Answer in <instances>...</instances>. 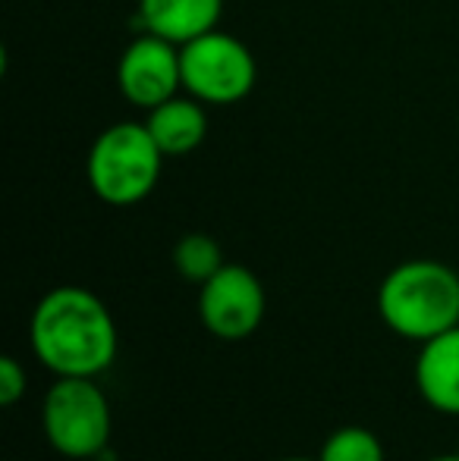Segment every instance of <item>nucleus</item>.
Returning a JSON list of instances; mask_svg holds the SVG:
<instances>
[{
    "label": "nucleus",
    "mask_w": 459,
    "mask_h": 461,
    "mask_svg": "<svg viewBox=\"0 0 459 461\" xmlns=\"http://www.w3.org/2000/svg\"><path fill=\"white\" fill-rule=\"evenodd\" d=\"M277 461H318V458H299V456H293V458H277Z\"/></svg>",
    "instance_id": "obj_15"
},
{
    "label": "nucleus",
    "mask_w": 459,
    "mask_h": 461,
    "mask_svg": "<svg viewBox=\"0 0 459 461\" xmlns=\"http://www.w3.org/2000/svg\"><path fill=\"white\" fill-rule=\"evenodd\" d=\"M164 160L145 120H123L95 135L86 154V183L105 204L133 207L158 188Z\"/></svg>",
    "instance_id": "obj_3"
},
{
    "label": "nucleus",
    "mask_w": 459,
    "mask_h": 461,
    "mask_svg": "<svg viewBox=\"0 0 459 461\" xmlns=\"http://www.w3.org/2000/svg\"><path fill=\"white\" fill-rule=\"evenodd\" d=\"M142 32L186 44L211 29H221L224 0H135Z\"/></svg>",
    "instance_id": "obj_10"
},
{
    "label": "nucleus",
    "mask_w": 459,
    "mask_h": 461,
    "mask_svg": "<svg viewBox=\"0 0 459 461\" xmlns=\"http://www.w3.org/2000/svg\"><path fill=\"white\" fill-rule=\"evenodd\" d=\"M111 402L95 376H57L41 399V430L63 458H98L111 443Z\"/></svg>",
    "instance_id": "obj_4"
},
{
    "label": "nucleus",
    "mask_w": 459,
    "mask_h": 461,
    "mask_svg": "<svg viewBox=\"0 0 459 461\" xmlns=\"http://www.w3.org/2000/svg\"><path fill=\"white\" fill-rule=\"evenodd\" d=\"M116 92L145 113L183 92L179 44L154 32H139L116 60Z\"/></svg>",
    "instance_id": "obj_7"
},
{
    "label": "nucleus",
    "mask_w": 459,
    "mask_h": 461,
    "mask_svg": "<svg viewBox=\"0 0 459 461\" xmlns=\"http://www.w3.org/2000/svg\"><path fill=\"white\" fill-rule=\"evenodd\" d=\"M29 389V374L13 355L0 358V405H16Z\"/></svg>",
    "instance_id": "obj_13"
},
{
    "label": "nucleus",
    "mask_w": 459,
    "mask_h": 461,
    "mask_svg": "<svg viewBox=\"0 0 459 461\" xmlns=\"http://www.w3.org/2000/svg\"><path fill=\"white\" fill-rule=\"evenodd\" d=\"M145 126L164 158H189L208 139V110L198 97L179 92L148 110Z\"/></svg>",
    "instance_id": "obj_9"
},
{
    "label": "nucleus",
    "mask_w": 459,
    "mask_h": 461,
    "mask_svg": "<svg viewBox=\"0 0 459 461\" xmlns=\"http://www.w3.org/2000/svg\"><path fill=\"white\" fill-rule=\"evenodd\" d=\"M35 358L54 376H95L116 361L114 314L86 285H57L38 298L29 321Z\"/></svg>",
    "instance_id": "obj_1"
},
{
    "label": "nucleus",
    "mask_w": 459,
    "mask_h": 461,
    "mask_svg": "<svg viewBox=\"0 0 459 461\" xmlns=\"http://www.w3.org/2000/svg\"><path fill=\"white\" fill-rule=\"evenodd\" d=\"M378 314L397 336L428 342L459 327V274L435 258H412L378 285Z\"/></svg>",
    "instance_id": "obj_2"
},
{
    "label": "nucleus",
    "mask_w": 459,
    "mask_h": 461,
    "mask_svg": "<svg viewBox=\"0 0 459 461\" xmlns=\"http://www.w3.org/2000/svg\"><path fill=\"white\" fill-rule=\"evenodd\" d=\"M425 461H459V452H450V456H435V458H425Z\"/></svg>",
    "instance_id": "obj_14"
},
{
    "label": "nucleus",
    "mask_w": 459,
    "mask_h": 461,
    "mask_svg": "<svg viewBox=\"0 0 459 461\" xmlns=\"http://www.w3.org/2000/svg\"><path fill=\"white\" fill-rule=\"evenodd\" d=\"M268 298L262 279L243 264H224L208 283L198 285V317L205 330L224 342L252 336L264 321Z\"/></svg>",
    "instance_id": "obj_6"
},
{
    "label": "nucleus",
    "mask_w": 459,
    "mask_h": 461,
    "mask_svg": "<svg viewBox=\"0 0 459 461\" xmlns=\"http://www.w3.org/2000/svg\"><path fill=\"white\" fill-rule=\"evenodd\" d=\"M318 461H384V443L368 427H340L321 443Z\"/></svg>",
    "instance_id": "obj_12"
},
{
    "label": "nucleus",
    "mask_w": 459,
    "mask_h": 461,
    "mask_svg": "<svg viewBox=\"0 0 459 461\" xmlns=\"http://www.w3.org/2000/svg\"><path fill=\"white\" fill-rule=\"evenodd\" d=\"M412 376L425 405L441 414H459V327L418 346Z\"/></svg>",
    "instance_id": "obj_8"
},
{
    "label": "nucleus",
    "mask_w": 459,
    "mask_h": 461,
    "mask_svg": "<svg viewBox=\"0 0 459 461\" xmlns=\"http://www.w3.org/2000/svg\"><path fill=\"white\" fill-rule=\"evenodd\" d=\"M183 92L205 107H233L245 101L258 82V60L245 41L224 29H211L179 44Z\"/></svg>",
    "instance_id": "obj_5"
},
{
    "label": "nucleus",
    "mask_w": 459,
    "mask_h": 461,
    "mask_svg": "<svg viewBox=\"0 0 459 461\" xmlns=\"http://www.w3.org/2000/svg\"><path fill=\"white\" fill-rule=\"evenodd\" d=\"M224 251L217 245L215 236L208 232H186L177 245H173V267L177 274L186 279V283H208L217 270L224 267Z\"/></svg>",
    "instance_id": "obj_11"
}]
</instances>
